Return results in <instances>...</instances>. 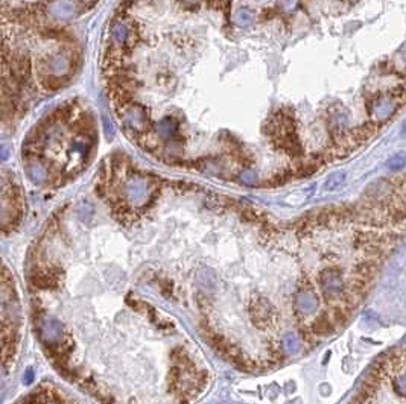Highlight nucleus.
<instances>
[{"label":"nucleus","mask_w":406,"mask_h":404,"mask_svg":"<svg viewBox=\"0 0 406 404\" xmlns=\"http://www.w3.org/2000/svg\"><path fill=\"white\" fill-rule=\"evenodd\" d=\"M344 181V175L343 174H335V175H332L329 180H327V183H326V189H336L338 186H341V183Z\"/></svg>","instance_id":"4"},{"label":"nucleus","mask_w":406,"mask_h":404,"mask_svg":"<svg viewBox=\"0 0 406 404\" xmlns=\"http://www.w3.org/2000/svg\"><path fill=\"white\" fill-rule=\"evenodd\" d=\"M79 0H50L47 12L58 20L72 18L75 11H78Z\"/></svg>","instance_id":"1"},{"label":"nucleus","mask_w":406,"mask_h":404,"mask_svg":"<svg viewBox=\"0 0 406 404\" xmlns=\"http://www.w3.org/2000/svg\"><path fill=\"white\" fill-rule=\"evenodd\" d=\"M387 164H388L390 169H393V171L403 169L405 164H406V154H397V155H394L393 158H390V161Z\"/></svg>","instance_id":"2"},{"label":"nucleus","mask_w":406,"mask_h":404,"mask_svg":"<svg viewBox=\"0 0 406 404\" xmlns=\"http://www.w3.org/2000/svg\"><path fill=\"white\" fill-rule=\"evenodd\" d=\"M251 21H253V12H250L248 9H239V12L236 14V23L248 24Z\"/></svg>","instance_id":"3"}]
</instances>
